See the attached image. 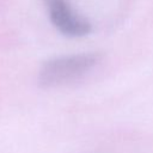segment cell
<instances>
[{
  "label": "cell",
  "mask_w": 153,
  "mask_h": 153,
  "mask_svg": "<svg viewBox=\"0 0 153 153\" xmlns=\"http://www.w3.org/2000/svg\"><path fill=\"white\" fill-rule=\"evenodd\" d=\"M51 24L67 37H82L91 32V23L69 5L68 0H44Z\"/></svg>",
  "instance_id": "2"
},
{
  "label": "cell",
  "mask_w": 153,
  "mask_h": 153,
  "mask_svg": "<svg viewBox=\"0 0 153 153\" xmlns=\"http://www.w3.org/2000/svg\"><path fill=\"white\" fill-rule=\"evenodd\" d=\"M102 56L98 53H81L47 60L38 71L37 82L43 88H54L74 82L92 71Z\"/></svg>",
  "instance_id": "1"
}]
</instances>
